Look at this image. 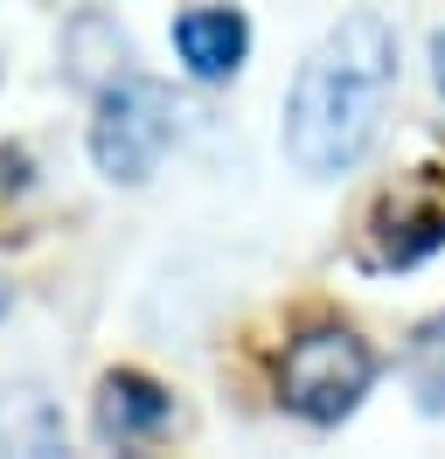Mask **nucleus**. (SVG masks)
Wrapping results in <instances>:
<instances>
[{"label":"nucleus","mask_w":445,"mask_h":459,"mask_svg":"<svg viewBox=\"0 0 445 459\" xmlns=\"http://www.w3.org/2000/svg\"><path fill=\"white\" fill-rule=\"evenodd\" d=\"M70 77L91 91H105L126 77V35L111 29L105 14H83V22H70Z\"/></svg>","instance_id":"0eeeda50"},{"label":"nucleus","mask_w":445,"mask_h":459,"mask_svg":"<svg viewBox=\"0 0 445 459\" xmlns=\"http://www.w3.org/2000/svg\"><path fill=\"white\" fill-rule=\"evenodd\" d=\"M174 140V98L146 77H118V84L98 91V118H91V160L111 181H146L153 160Z\"/></svg>","instance_id":"7ed1b4c3"},{"label":"nucleus","mask_w":445,"mask_h":459,"mask_svg":"<svg viewBox=\"0 0 445 459\" xmlns=\"http://www.w3.org/2000/svg\"><path fill=\"white\" fill-rule=\"evenodd\" d=\"M411 376H417L424 411H445V320L424 327V342H417V355H411Z\"/></svg>","instance_id":"6e6552de"},{"label":"nucleus","mask_w":445,"mask_h":459,"mask_svg":"<svg viewBox=\"0 0 445 459\" xmlns=\"http://www.w3.org/2000/svg\"><path fill=\"white\" fill-rule=\"evenodd\" d=\"M174 49L188 63V77L216 84V77H230V70L244 63L250 29H244L237 7H188V14H174Z\"/></svg>","instance_id":"39448f33"},{"label":"nucleus","mask_w":445,"mask_h":459,"mask_svg":"<svg viewBox=\"0 0 445 459\" xmlns=\"http://www.w3.org/2000/svg\"><path fill=\"white\" fill-rule=\"evenodd\" d=\"M397 84V35L376 14H348L306 56L300 84L285 98V153L300 174H348L376 140L383 98Z\"/></svg>","instance_id":"f257e3e1"},{"label":"nucleus","mask_w":445,"mask_h":459,"mask_svg":"<svg viewBox=\"0 0 445 459\" xmlns=\"http://www.w3.org/2000/svg\"><path fill=\"white\" fill-rule=\"evenodd\" d=\"M167 418H174V397H167L153 376L111 369L105 383H98V438H105V446H139V438H153Z\"/></svg>","instance_id":"20e7f679"},{"label":"nucleus","mask_w":445,"mask_h":459,"mask_svg":"<svg viewBox=\"0 0 445 459\" xmlns=\"http://www.w3.org/2000/svg\"><path fill=\"white\" fill-rule=\"evenodd\" d=\"M432 77H439V91H445V29L432 35Z\"/></svg>","instance_id":"1a4fd4ad"},{"label":"nucleus","mask_w":445,"mask_h":459,"mask_svg":"<svg viewBox=\"0 0 445 459\" xmlns=\"http://www.w3.org/2000/svg\"><path fill=\"white\" fill-rule=\"evenodd\" d=\"M376 383V355L348 327H306L278 362V403L306 425H341Z\"/></svg>","instance_id":"f03ea898"},{"label":"nucleus","mask_w":445,"mask_h":459,"mask_svg":"<svg viewBox=\"0 0 445 459\" xmlns=\"http://www.w3.org/2000/svg\"><path fill=\"white\" fill-rule=\"evenodd\" d=\"M0 446H7V453H22V459L63 453V411H56L35 383L0 390Z\"/></svg>","instance_id":"423d86ee"}]
</instances>
